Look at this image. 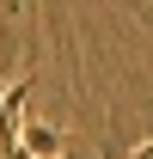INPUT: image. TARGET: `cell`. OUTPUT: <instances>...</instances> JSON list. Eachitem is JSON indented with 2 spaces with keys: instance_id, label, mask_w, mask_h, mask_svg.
Instances as JSON below:
<instances>
[{
  "instance_id": "cell-1",
  "label": "cell",
  "mask_w": 153,
  "mask_h": 159,
  "mask_svg": "<svg viewBox=\"0 0 153 159\" xmlns=\"http://www.w3.org/2000/svg\"><path fill=\"white\" fill-rule=\"evenodd\" d=\"M19 153H25V159H61V129L25 122V129H19Z\"/></svg>"
},
{
  "instance_id": "cell-2",
  "label": "cell",
  "mask_w": 153,
  "mask_h": 159,
  "mask_svg": "<svg viewBox=\"0 0 153 159\" xmlns=\"http://www.w3.org/2000/svg\"><path fill=\"white\" fill-rule=\"evenodd\" d=\"M135 159H153V135H147V141H141V147H135Z\"/></svg>"
},
{
  "instance_id": "cell-3",
  "label": "cell",
  "mask_w": 153,
  "mask_h": 159,
  "mask_svg": "<svg viewBox=\"0 0 153 159\" xmlns=\"http://www.w3.org/2000/svg\"><path fill=\"white\" fill-rule=\"evenodd\" d=\"M98 159H116V153H110V147H98Z\"/></svg>"
}]
</instances>
